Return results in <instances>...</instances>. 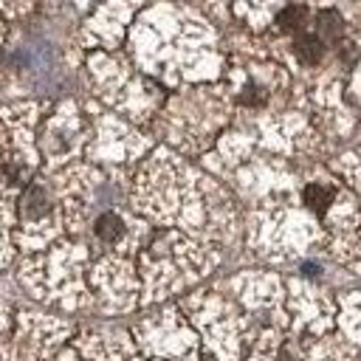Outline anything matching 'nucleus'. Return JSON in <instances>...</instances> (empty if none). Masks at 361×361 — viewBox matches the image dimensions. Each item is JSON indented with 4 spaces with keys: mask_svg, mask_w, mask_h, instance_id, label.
Here are the masks:
<instances>
[{
    "mask_svg": "<svg viewBox=\"0 0 361 361\" xmlns=\"http://www.w3.org/2000/svg\"><path fill=\"white\" fill-rule=\"evenodd\" d=\"M341 34H344V23H341L338 11H322V14H319V37L338 42Z\"/></svg>",
    "mask_w": 361,
    "mask_h": 361,
    "instance_id": "423d86ee",
    "label": "nucleus"
},
{
    "mask_svg": "<svg viewBox=\"0 0 361 361\" xmlns=\"http://www.w3.org/2000/svg\"><path fill=\"white\" fill-rule=\"evenodd\" d=\"M265 102V87H259L257 82H248L243 90H240V104L245 107H259Z\"/></svg>",
    "mask_w": 361,
    "mask_h": 361,
    "instance_id": "0eeeda50",
    "label": "nucleus"
},
{
    "mask_svg": "<svg viewBox=\"0 0 361 361\" xmlns=\"http://www.w3.org/2000/svg\"><path fill=\"white\" fill-rule=\"evenodd\" d=\"M276 361H290V355H288V353H279V355H276Z\"/></svg>",
    "mask_w": 361,
    "mask_h": 361,
    "instance_id": "6e6552de",
    "label": "nucleus"
},
{
    "mask_svg": "<svg viewBox=\"0 0 361 361\" xmlns=\"http://www.w3.org/2000/svg\"><path fill=\"white\" fill-rule=\"evenodd\" d=\"M276 25L288 34H302V28L307 25V8L299 6V3H290L285 6L279 14H276Z\"/></svg>",
    "mask_w": 361,
    "mask_h": 361,
    "instance_id": "7ed1b4c3",
    "label": "nucleus"
},
{
    "mask_svg": "<svg viewBox=\"0 0 361 361\" xmlns=\"http://www.w3.org/2000/svg\"><path fill=\"white\" fill-rule=\"evenodd\" d=\"M51 209V203H48V195H45V189H39V186H28L25 189V195L20 197V214L23 217H42L45 212Z\"/></svg>",
    "mask_w": 361,
    "mask_h": 361,
    "instance_id": "f257e3e1",
    "label": "nucleus"
},
{
    "mask_svg": "<svg viewBox=\"0 0 361 361\" xmlns=\"http://www.w3.org/2000/svg\"><path fill=\"white\" fill-rule=\"evenodd\" d=\"M121 234H124V223H121L118 214L107 212V214H102V217L96 220V237H99V240H104V243H116Z\"/></svg>",
    "mask_w": 361,
    "mask_h": 361,
    "instance_id": "20e7f679",
    "label": "nucleus"
},
{
    "mask_svg": "<svg viewBox=\"0 0 361 361\" xmlns=\"http://www.w3.org/2000/svg\"><path fill=\"white\" fill-rule=\"evenodd\" d=\"M293 51H296V56H299L305 65H316V62H322V56H324V42H322V37L299 34L296 42H293Z\"/></svg>",
    "mask_w": 361,
    "mask_h": 361,
    "instance_id": "f03ea898",
    "label": "nucleus"
},
{
    "mask_svg": "<svg viewBox=\"0 0 361 361\" xmlns=\"http://www.w3.org/2000/svg\"><path fill=\"white\" fill-rule=\"evenodd\" d=\"M330 200H333V189H327V186H322V183L305 186V203H307V209H313L316 214H324L327 206H330Z\"/></svg>",
    "mask_w": 361,
    "mask_h": 361,
    "instance_id": "39448f33",
    "label": "nucleus"
}]
</instances>
